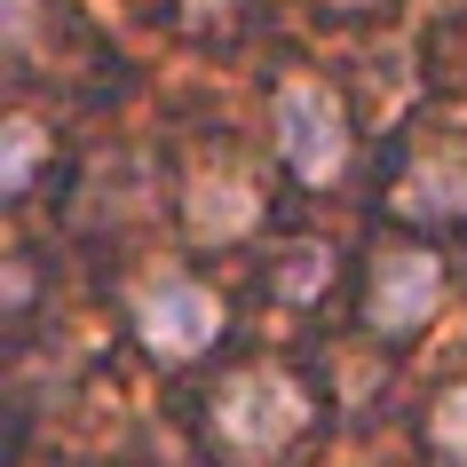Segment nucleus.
I'll list each match as a JSON object with an SVG mask.
<instances>
[{
    "instance_id": "f257e3e1",
    "label": "nucleus",
    "mask_w": 467,
    "mask_h": 467,
    "mask_svg": "<svg viewBox=\"0 0 467 467\" xmlns=\"http://www.w3.org/2000/svg\"><path fill=\"white\" fill-rule=\"evenodd\" d=\"M277 143H285V159H294L301 182H333V174L348 167V127H341L333 88L285 79V88H277Z\"/></svg>"
},
{
    "instance_id": "f03ea898",
    "label": "nucleus",
    "mask_w": 467,
    "mask_h": 467,
    "mask_svg": "<svg viewBox=\"0 0 467 467\" xmlns=\"http://www.w3.org/2000/svg\"><path fill=\"white\" fill-rule=\"evenodd\" d=\"M135 325H143V341L159 348V357H198V348L222 333V301L206 294V285H191V277L159 270L135 294Z\"/></svg>"
},
{
    "instance_id": "7ed1b4c3",
    "label": "nucleus",
    "mask_w": 467,
    "mask_h": 467,
    "mask_svg": "<svg viewBox=\"0 0 467 467\" xmlns=\"http://www.w3.org/2000/svg\"><path fill=\"white\" fill-rule=\"evenodd\" d=\"M301 420H309V396L285 372H238L222 389V436L238 443V451H277Z\"/></svg>"
},
{
    "instance_id": "20e7f679",
    "label": "nucleus",
    "mask_w": 467,
    "mask_h": 467,
    "mask_svg": "<svg viewBox=\"0 0 467 467\" xmlns=\"http://www.w3.org/2000/svg\"><path fill=\"white\" fill-rule=\"evenodd\" d=\"M436 294H443V270L428 254H389L372 270V325L380 333H412V325H428Z\"/></svg>"
},
{
    "instance_id": "39448f33",
    "label": "nucleus",
    "mask_w": 467,
    "mask_h": 467,
    "mask_svg": "<svg viewBox=\"0 0 467 467\" xmlns=\"http://www.w3.org/2000/svg\"><path fill=\"white\" fill-rule=\"evenodd\" d=\"M182 214H191L198 238H238V230L262 214V198H254L246 174H198L191 198H182Z\"/></svg>"
},
{
    "instance_id": "423d86ee",
    "label": "nucleus",
    "mask_w": 467,
    "mask_h": 467,
    "mask_svg": "<svg viewBox=\"0 0 467 467\" xmlns=\"http://www.w3.org/2000/svg\"><path fill=\"white\" fill-rule=\"evenodd\" d=\"M404 206H412V214H460V206H467V150H460V159H428V167H412Z\"/></svg>"
},
{
    "instance_id": "0eeeda50",
    "label": "nucleus",
    "mask_w": 467,
    "mask_h": 467,
    "mask_svg": "<svg viewBox=\"0 0 467 467\" xmlns=\"http://www.w3.org/2000/svg\"><path fill=\"white\" fill-rule=\"evenodd\" d=\"M32 167H40V127L32 119H8V159H0V191H25Z\"/></svg>"
},
{
    "instance_id": "6e6552de",
    "label": "nucleus",
    "mask_w": 467,
    "mask_h": 467,
    "mask_svg": "<svg viewBox=\"0 0 467 467\" xmlns=\"http://www.w3.org/2000/svg\"><path fill=\"white\" fill-rule=\"evenodd\" d=\"M436 443L451 451V460H467V389L443 396V412H436Z\"/></svg>"
},
{
    "instance_id": "1a4fd4ad",
    "label": "nucleus",
    "mask_w": 467,
    "mask_h": 467,
    "mask_svg": "<svg viewBox=\"0 0 467 467\" xmlns=\"http://www.w3.org/2000/svg\"><path fill=\"white\" fill-rule=\"evenodd\" d=\"M8 40H32V0H8Z\"/></svg>"
}]
</instances>
